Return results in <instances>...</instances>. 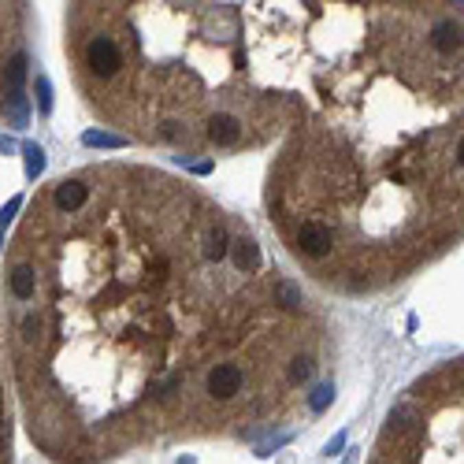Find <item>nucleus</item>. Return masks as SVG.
I'll return each instance as SVG.
<instances>
[{"instance_id":"1","label":"nucleus","mask_w":464,"mask_h":464,"mask_svg":"<svg viewBox=\"0 0 464 464\" xmlns=\"http://www.w3.org/2000/svg\"><path fill=\"white\" fill-rule=\"evenodd\" d=\"M86 63H89V71H93V75L112 78L115 71L123 67V52L115 49V41L93 38V41H89V49H86Z\"/></svg>"},{"instance_id":"8","label":"nucleus","mask_w":464,"mask_h":464,"mask_svg":"<svg viewBox=\"0 0 464 464\" xmlns=\"http://www.w3.org/2000/svg\"><path fill=\"white\" fill-rule=\"evenodd\" d=\"M12 294L19 297V301H30L34 297V268L30 264H19V268L12 271Z\"/></svg>"},{"instance_id":"16","label":"nucleus","mask_w":464,"mask_h":464,"mask_svg":"<svg viewBox=\"0 0 464 464\" xmlns=\"http://www.w3.org/2000/svg\"><path fill=\"white\" fill-rule=\"evenodd\" d=\"M279 297H283V305L286 308H301V294H297L290 283H279Z\"/></svg>"},{"instance_id":"2","label":"nucleus","mask_w":464,"mask_h":464,"mask_svg":"<svg viewBox=\"0 0 464 464\" xmlns=\"http://www.w3.org/2000/svg\"><path fill=\"white\" fill-rule=\"evenodd\" d=\"M331 245H334L331 231L320 227V223H305L301 231H297V249H301L305 257H312V260H323L327 253H331Z\"/></svg>"},{"instance_id":"6","label":"nucleus","mask_w":464,"mask_h":464,"mask_svg":"<svg viewBox=\"0 0 464 464\" xmlns=\"http://www.w3.org/2000/svg\"><path fill=\"white\" fill-rule=\"evenodd\" d=\"M86 197H89V189L82 186V182H60L56 186V208H63V212H75V208L86 205Z\"/></svg>"},{"instance_id":"12","label":"nucleus","mask_w":464,"mask_h":464,"mask_svg":"<svg viewBox=\"0 0 464 464\" xmlns=\"http://www.w3.org/2000/svg\"><path fill=\"white\" fill-rule=\"evenodd\" d=\"M305 379H312V360L294 357V364H290V383H305Z\"/></svg>"},{"instance_id":"18","label":"nucleus","mask_w":464,"mask_h":464,"mask_svg":"<svg viewBox=\"0 0 464 464\" xmlns=\"http://www.w3.org/2000/svg\"><path fill=\"white\" fill-rule=\"evenodd\" d=\"M457 160L464 163V138H461V145H457Z\"/></svg>"},{"instance_id":"4","label":"nucleus","mask_w":464,"mask_h":464,"mask_svg":"<svg viewBox=\"0 0 464 464\" xmlns=\"http://www.w3.org/2000/svg\"><path fill=\"white\" fill-rule=\"evenodd\" d=\"M238 134H242V123L234 119V115H212V119H208V138L216 145H234Z\"/></svg>"},{"instance_id":"15","label":"nucleus","mask_w":464,"mask_h":464,"mask_svg":"<svg viewBox=\"0 0 464 464\" xmlns=\"http://www.w3.org/2000/svg\"><path fill=\"white\" fill-rule=\"evenodd\" d=\"M331 397H334V386H331V383L320 386V390L312 394V402H308V405H312V413H323V408L331 405Z\"/></svg>"},{"instance_id":"14","label":"nucleus","mask_w":464,"mask_h":464,"mask_svg":"<svg viewBox=\"0 0 464 464\" xmlns=\"http://www.w3.org/2000/svg\"><path fill=\"white\" fill-rule=\"evenodd\" d=\"M38 104H41L45 115L52 112V86H49V78H45V75H38Z\"/></svg>"},{"instance_id":"9","label":"nucleus","mask_w":464,"mask_h":464,"mask_svg":"<svg viewBox=\"0 0 464 464\" xmlns=\"http://www.w3.org/2000/svg\"><path fill=\"white\" fill-rule=\"evenodd\" d=\"M23 82H26V52H15L8 60V93H23Z\"/></svg>"},{"instance_id":"11","label":"nucleus","mask_w":464,"mask_h":464,"mask_svg":"<svg viewBox=\"0 0 464 464\" xmlns=\"http://www.w3.org/2000/svg\"><path fill=\"white\" fill-rule=\"evenodd\" d=\"M23 156H26V175L38 178L41 171H45V152H41V145H23Z\"/></svg>"},{"instance_id":"3","label":"nucleus","mask_w":464,"mask_h":464,"mask_svg":"<svg viewBox=\"0 0 464 464\" xmlns=\"http://www.w3.org/2000/svg\"><path fill=\"white\" fill-rule=\"evenodd\" d=\"M242 390V371L234 368V364H220V368L208 371V394L227 402V397H234Z\"/></svg>"},{"instance_id":"13","label":"nucleus","mask_w":464,"mask_h":464,"mask_svg":"<svg viewBox=\"0 0 464 464\" xmlns=\"http://www.w3.org/2000/svg\"><path fill=\"white\" fill-rule=\"evenodd\" d=\"M82 141L93 145V149H97V145H101V149H119V145H123V138H112V134H97V130L82 134Z\"/></svg>"},{"instance_id":"10","label":"nucleus","mask_w":464,"mask_h":464,"mask_svg":"<svg viewBox=\"0 0 464 464\" xmlns=\"http://www.w3.org/2000/svg\"><path fill=\"white\" fill-rule=\"evenodd\" d=\"M227 245H231V242H227V231H223V227H212V231H208V238H205V257L208 260H223L227 253H231Z\"/></svg>"},{"instance_id":"17","label":"nucleus","mask_w":464,"mask_h":464,"mask_svg":"<svg viewBox=\"0 0 464 464\" xmlns=\"http://www.w3.org/2000/svg\"><path fill=\"white\" fill-rule=\"evenodd\" d=\"M15 212H19V197H15V201H8V205H4V227H8V223L15 220Z\"/></svg>"},{"instance_id":"5","label":"nucleus","mask_w":464,"mask_h":464,"mask_svg":"<svg viewBox=\"0 0 464 464\" xmlns=\"http://www.w3.org/2000/svg\"><path fill=\"white\" fill-rule=\"evenodd\" d=\"M461 26L453 23V19H442V23H434V30H431V45L439 52H457L461 49Z\"/></svg>"},{"instance_id":"7","label":"nucleus","mask_w":464,"mask_h":464,"mask_svg":"<svg viewBox=\"0 0 464 464\" xmlns=\"http://www.w3.org/2000/svg\"><path fill=\"white\" fill-rule=\"evenodd\" d=\"M231 257H234V264H238V271H253L260 264V249H257L253 238H238L231 245Z\"/></svg>"}]
</instances>
